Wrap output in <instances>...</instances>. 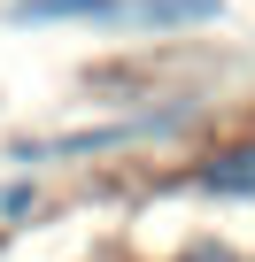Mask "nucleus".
<instances>
[{
    "mask_svg": "<svg viewBox=\"0 0 255 262\" xmlns=\"http://www.w3.org/2000/svg\"><path fill=\"white\" fill-rule=\"evenodd\" d=\"M178 262H240V254H232V247H217V239H193Z\"/></svg>",
    "mask_w": 255,
    "mask_h": 262,
    "instance_id": "4",
    "label": "nucleus"
},
{
    "mask_svg": "<svg viewBox=\"0 0 255 262\" xmlns=\"http://www.w3.org/2000/svg\"><path fill=\"white\" fill-rule=\"evenodd\" d=\"M217 0H124L116 24H209Z\"/></svg>",
    "mask_w": 255,
    "mask_h": 262,
    "instance_id": "3",
    "label": "nucleus"
},
{
    "mask_svg": "<svg viewBox=\"0 0 255 262\" xmlns=\"http://www.w3.org/2000/svg\"><path fill=\"white\" fill-rule=\"evenodd\" d=\"M201 185H209V193H224V201H255V139H247V147L209 155V162H201Z\"/></svg>",
    "mask_w": 255,
    "mask_h": 262,
    "instance_id": "1",
    "label": "nucleus"
},
{
    "mask_svg": "<svg viewBox=\"0 0 255 262\" xmlns=\"http://www.w3.org/2000/svg\"><path fill=\"white\" fill-rule=\"evenodd\" d=\"M31 208V185H0V216H24Z\"/></svg>",
    "mask_w": 255,
    "mask_h": 262,
    "instance_id": "5",
    "label": "nucleus"
},
{
    "mask_svg": "<svg viewBox=\"0 0 255 262\" xmlns=\"http://www.w3.org/2000/svg\"><path fill=\"white\" fill-rule=\"evenodd\" d=\"M62 16H77V24H116L124 0H16V24H62Z\"/></svg>",
    "mask_w": 255,
    "mask_h": 262,
    "instance_id": "2",
    "label": "nucleus"
}]
</instances>
